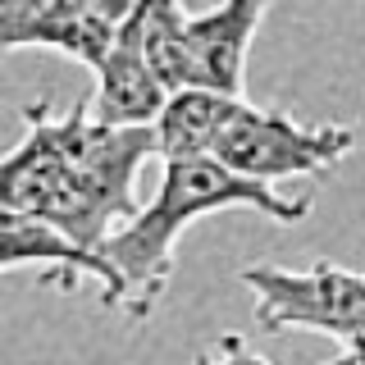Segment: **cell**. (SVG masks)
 <instances>
[{
    "mask_svg": "<svg viewBox=\"0 0 365 365\" xmlns=\"http://www.w3.org/2000/svg\"><path fill=\"white\" fill-rule=\"evenodd\" d=\"M220 210H256L274 224H302L311 215V201L279 197L269 182L242 178L224 169L220 160L197 155V160H165L160 192L146 210H137L128 224H119L101 242V256L114 265L123 283L119 311L128 319H151L169 279H174V242L178 233L201 215Z\"/></svg>",
    "mask_w": 365,
    "mask_h": 365,
    "instance_id": "6da1fadb",
    "label": "cell"
},
{
    "mask_svg": "<svg viewBox=\"0 0 365 365\" xmlns=\"http://www.w3.org/2000/svg\"><path fill=\"white\" fill-rule=\"evenodd\" d=\"M351 146H356V133L347 123H297L283 110L237 101L210 142V160H220L224 169H233L242 178L274 187L279 178L324 174L338 160H347Z\"/></svg>",
    "mask_w": 365,
    "mask_h": 365,
    "instance_id": "7a4b0ae2",
    "label": "cell"
},
{
    "mask_svg": "<svg viewBox=\"0 0 365 365\" xmlns=\"http://www.w3.org/2000/svg\"><path fill=\"white\" fill-rule=\"evenodd\" d=\"M237 279L256 292V324L260 334H288L311 329L329 334L342 347L361 351L365 324V279L356 269L315 260L311 269H283V265H247Z\"/></svg>",
    "mask_w": 365,
    "mask_h": 365,
    "instance_id": "3957f363",
    "label": "cell"
},
{
    "mask_svg": "<svg viewBox=\"0 0 365 365\" xmlns=\"http://www.w3.org/2000/svg\"><path fill=\"white\" fill-rule=\"evenodd\" d=\"M64 169L87 215L106 228V237L137 215V174L146 160H155L151 128H110L87 114V101H78L64 119H55Z\"/></svg>",
    "mask_w": 365,
    "mask_h": 365,
    "instance_id": "277c9868",
    "label": "cell"
},
{
    "mask_svg": "<svg viewBox=\"0 0 365 365\" xmlns=\"http://www.w3.org/2000/svg\"><path fill=\"white\" fill-rule=\"evenodd\" d=\"M0 201L28 210L37 220L55 224L64 237H73L78 247L96 251L106 242V228L87 215V205L78 201L73 182L64 169L60 151V133H55V114L51 106H28L23 110V137L9 155H0Z\"/></svg>",
    "mask_w": 365,
    "mask_h": 365,
    "instance_id": "5b68a950",
    "label": "cell"
},
{
    "mask_svg": "<svg viewBox=\"0 0 365 365\" xmlns=\"http://www.w3.org/2000/svg\"><path fill=\"white\" fill-rule=\"evenodd\" d=\"M274 0H220L205 14H187L182 23V87H205L242 101L247 55L260 19Z\"/></svg>",
    "mask_w": 365,
    "mask_h": 365,
    "instance_id": "8992f818",
    "label": "cell"
},
{
    "mask_svg": "<svg viewBox=\"0 0 365 365\" xmlns=\"http://www.w3.org/2000/svg\"><path fill=\"white\" fill-rule=\"evenodd\" d=\"M23 265H37L46 283H64V288H73L78 274L96 279L106 311H119V302H123V283H119V274H114V265L106 256L78 247L73 237H64L55 224H46L37 215L14 210V205L0 201V274L23 269Z\"/></svg>",
    "mask_w": 365,
    "mask_h": 365,
    "instance_id": "52a82bcc",
    "label": "cell"
},
{
    "mask_svg": "<svg viewBox=\"0 0 365 365\" xmlns=\"http://www.w3.org/2000/svg\"><path fill=\"white\" fill-rule=\"evenodd\" d=\"M91 73H96V91L87 96V114L96 123H110V128H151L155 123L169 91L160 87V78L142 60V51L119 28H114L110 51L96 60Z\"/></svg>",
    "mask_w": 365,
    "mask_h": 365,
    "instance_id": "ba28073f",
    "label": "cell"
},
{
    "mask_svg": "<svg viewBox=\"0 0 365 365\" xmlns=\"http://www.w3.org/2000/svg\"><path fill=\"white\" fill-rule=\"evenodd\" d=\"M110 37L114 28L83 14L73 0H46L32 14H0V55L46 46V51H60L68 60L96 68V60L110 51Z\"/></svg>",
    "mask_w": 365,
    "mask_h": 365,
    "instance_id": "9c48e42d",
    "label": "cell"
},
{
    "mask_svg": "<svg viewBox=\"0 0 365 365\" xmlns=\"http://www.w3.org/2000/svg\"><path fill=\"white\" fill-rule=\"evenodd\" d=\"M237 96H220L205 87H178L165 96L151 133H155V155L160 160H197L210 155L215 133L224 128V119L233 114Z\"/></svg>",
    "mask_w": 365,
    "mask_h": 365,
    "instance_id": "30bf717a",
    "label": "cell"
},
{
    "mask_svg": "<svg viewBox=\"0 0 365 365\" xmlns=\"http://www.w3.org/2000/svg\"><path fill=\"white\" fill-rule=\"evenodd\" d=\"M182 0H133L128 19L119 23V32L142 51L165 91L182 87Z\"/></svg>",
    "mask_w": 365,
    "mask_h": 365,
    "instance_id": "8fae6325",
    "label": "cell"
},
{
    "mask_svg": "<svg viewBox=\"0 0 365 365\" xmlns=\"http://www.w3.org/2000/svg\"><path fill=\"white\" fill-rule=\"evenodd\" d=\"M197 365H269L265 356H260L256 347L242 338V334H220L210 342V347L197 356ZM324 365H361V351H342V356H334V361H324Z\"/></svg>",
    "mask_w": 365,
    "mask_h": 365,
    "instance_id": "7c38bea8",
    "label": "cell"
},
{
    "mask_svg": "<svg viewBox=\"0 0 365 365\" xmlns=\"http://www.w3.org/2000/svg\"><path fill=\"white\" fill-rule=\"evenodd\" d=\"M83 14H91L96 23H106V28H119L123 19H128V9H133V0H73Z\"/></svg>",
    "mask_w": 365,
    "mask_h": 365,
    "instance_id": "4fadbf2b",
    "label": "cell"
},
{
    "mask_svg": "<svg viewBox=\"0 0 365 365\" xmlns=\"http://www.w3.org/2000/svg\"><path fill=\"white\" fill-rule=\"evenodd\" d=\"M37 5H46V0H0V14H32Z\"/></svg>",
    "mask_w": 365,
    "mask_h": 365,
    "instance_id": "5bb4252c",
    "label": "cell"
}]
</instances>
